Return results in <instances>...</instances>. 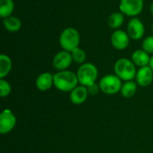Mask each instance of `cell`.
<instances>
[{
  "label": "cell",
  "instance_id": "cell-1",
  "mask_svg": "<svg viewBox=\"0 0 153 153\" xmlns=\"http://www.w3.org/2000/svg\"><path fill=\"white\" fill-rule=\"evenodd\" d=\"M77 74L72 71H59L54 74V86L63 92H71L78 86Z\"/></svg>",
  "mask_w": 153,
  "mask_h": 153
},
{
  "label": "cell",
  "instance_id": "cell-2",
  "mask_svg": "<svg viewBox=\"0 0 153 153\" xmlns=\"http://www.w3.org/2000/svg\"><path fill=\"white\" fill-rule=\"evenodd\" d=\"M81 36L79 31L73 27L65 28L59 36V44L63 50L72 52L75 48H79Z\"/></svg>",
  "mask_w": 153,
  "mask_h": 153
},
{
  "label": "cell",
  "instance_id": "cell-3",
  "mask_svg": "<svg viewBox=\"0 0 153 153\" xmlns=\"http://www.w3.org/2000/svg\"><path fill=\"white\" fill-rule=\"evenodd\" d=\"M114 71L117 76L121 80L129 82L136 77V65L128 58H119L114 65Z\"/></svg>",
  "mask_w": 153,
  "mask_h": 153
},
{
  "label": "cell",
  "instance_id": "cell-4",
  "mask_svg": "<svg viewBox=\"0 0 153 153\" xmlns=\"http://www.w3.org/2000/svg\"><path fill=\"white\" fill-rule=\"evenodd\" d=\"M76 74L79 83L82 86L88 87L96 82L99 73L95 65L91 63H84L81 65Z\"/></svg>",
  "mask_w": 153,
  "mask_h": 153
},
{
  "label": "cell",
  "instance_id": "cell-5",
  "mask_svg": "<svg viewBox=\"0 0 153 153\" xmlns=\"http://www.w3.org/2000/svg\"><path fill=\"white\" fill-rule=\"evenodd\" d=\"M122 80L116 74H108L101 78L100 82V91L108 95H113L121 91L122 88Z\"/></svg>",
  "mask_w": 153,
  "mask_h": 153
},
{
  "label": "cell",
  "instance_id": "cell-6",
  "mask_svg": "<svg viewBox=\"0 0 153 153\" xmlns=\"http://www.w3.org/2000/svg\"><path fill=\"white\" fill-rule=\"evenodd\" d=\"M143 0H120L119 10L125 15L134 18L143 12Z\"/></svg>",
  "mask_w": 153,
  "mask_h": 153
},
{
  "label": "cell",
  "instance_id": "cell-7",
  "mask_svg": "<svg viewBox=\"0 0 153 153\" xmlns=\"http://www.w3.org/2000/svg\"><path fill=\"white\" fill-rule=\"evenodd\" d=\"M126 32L128 33L130 39L134 40H139L143 39V37L144 36L145 33L144 24L139 18L134 17L127 23Z\"/></svg>",
  "mask_w": 153,
  "mask_h": 153
},
{
  "label": "cell",
  "instance_id": "cell-8",
  "mask_svg": "<svg viewBox=\"0 0 153 153\" xmlns=\"http://www.w3.org/2000/svg\"><path fill=\"white\" fill-rule=\"evenodd\" d=\"M16 126V117L10 109H4L0 114V133L6 134Z\"/></svg>",
  "mask_w": 153,
  "mask_h": 153
},
{
  "label": "cell",
  "instance_id": "cell-9",
  "mask_svg": "<svg viewBox=\"0 0 153 153\" xmlns=\"http://www.w3.org/2000/svg\"><path fill=\"white\" fill-rule=\"evenodd\" d=\"M111 45L117 50L126 49L130 43V37L128 33L123 30H116L110 38Z\"/></svg>",
  "mask_w": 153,
  "mask_h": 153
},
{
  "label": "cell",
  "instance_id": "cell-10",
  "mask_svg": "<svg viewBox=\"0 0 153 153\" xmlns=\"http://www.w3.org/2000/svg\"><path fill=\"white\" fill-rule=\"evenodd\" d=\"M73 58L71 52L62 50L56 53L53 58V66L58 71H65L72 65Z\"/></svg>",
  "mask_w": 153,
  "mask_h": 153
},
{
  "label": "cell",
  "instance_id": "cell-11",
  "mask_svg": "<svg viewBox=\"0 0 153 153\" xmlns=\"http://www.w3.org/2000/svg\"><path fill=\"white\" fill-rule=\"evenodd\" d=\"M136 82L142 87L149 86L153 81V71L150 65L140 67L136 74Z\"/></svg>",
  "mask_w": 153,
  "mask_h": 153
},
{
  "label": "cell",
  "instance_id": "cell-12",
  "mask_svg": "<svg viewBox=\"0 0 153 153\" xmlns=\"http://www.w3.org/2000/svg\"><path fill=\"white\" fill-rule=\"evenodd\" d=\"M54 85V75L48 72L40 74L36 79V86L41 91H48Z\"/></svg>",
  "mask_w": 153,
  "mask_h": 153
},
{
  "label": "cell",
  "instance_id": "cell-13",
  "mask_svg": "<svg viewBox=\"0 0 153 153\" xmlns=\"http://www.w3.org/2000/svg\"><path fill=\"white\" fill-rule=\"evenodd\" d=\"M89 92L87 87L85 86H77L70 92V100L74 105L82 104L88 98Z\"/></svg>",
  "mask_w": 153,
  "mask_h": 153
},
{
  "label": "cell",
  "instance_id": "cell-14",
  "mask_svg": "<svg viewBox=\"0 0 153 153\" xmlns=\"http://www.w3.org/2000/svg\"><path fill=\"white\" fill-rule=\"evenodd\" d=\"M132 61L136 66L143 67L150 65L151 56L143 49H137L132 54Z\"/></svg>",
  "mask_w": 153,
  "mask_h": 153
},
{
  "label": "cell",
  "instance_id": "cell-15",
  "mask_svg": "<svg viewBox=\"0 0 153 153\" xmlns=\"http://www.w3.org/2000/svg\"><path fill=\"white\" fill-rule=\"evenodd\" d=\"M3 25L4 29L10 32H16L22 28V21L15 16H9L3 19Z\"/></svg>",
  "mask_w": 153,
  "mask_h": 153
},
{
  "label": "cell",
  "instance_id": "cell-16",
  "mask_svg": "<svg viewBox=\"0 0 153 153\" xmlns=\"http://www.w3.org/2000/svg\"><path fill=\"white\" fill-rule=\"evenodd\" d=\"M125 21V14L119 12L112 13L108 18V25L113 30H119Z\"/></svg>",
  "mask_w": 153,
  "mask_h": 153
},
{
  "label": "cell",
  "instance_id": "cell-17",
  "mask_svg": "<svg viewBox=\"0 0 153 153\" xmlns=\"http://www.w3.org/2000/svg\"><path fill=\"white\" fill-rule=\"evenodd\" d=\"M12 69V60L4 54L0 56V79H4L9 74Z\"/></svg>",
  "mask_w": 153,
  "mask_h": 153
},
{
  "label": "cell",
  "instance_id": "cell-18",
  "mask_svg": "<svg viewBox=\"0 0 153 153\" xmlns=\"http://www.w3.org/2000/svg\"><path fill=\"white\" fill-rule=\"evenodd\" d=\"M14 11L13 0H0V17L4 19L13 14Z\"/></svg>",
  "mask_w": 153,
  "mask_h": 153
},
{
  "label": "cell",
  "instance_id": "cell-19",
  "mask_svg": "<svg viewBox=\"0 0 153 153\" xmlns=\"http://www.w3.org/2000/svg\"><path fill=\"white\" fill-rule=\"evenodd\" d=\"M137 91V84L134 81L126 82L121 88V94L125 98H132Z\"/></svg>",
  "mask_w": 153,
  "mask_h": 153
},
{
  "label": "cell",
  "instance_id": "cell-20",
  "mask_svg": "<svg viewBox=\"0 0 153 153\" xmlns=\"http://www.w3.org/2000/svg\"><path fill=\"white\" fill-rule=\"evenodd\" d=\"M71 55H72V58H73V61L76 64H80V65H82L85 63L86 61V58H87V55H86V52L80 48H75L74 50H73L71 52Z\"/></svg>",
  "mask_w": 153,
  "mask_h": 153
},
{
  "label": "cell",
  "instance_id": "cell-21",
  "mask_svg": "<svg viewBox=\"0 0 153 153\" xmlns=\"http://www.w3.org/2000/svg\"><path fill=\"white\" fill-rule=\"evenodd\" d=\"M142 49L148 54H153V35L146 37L142 43Z\"/></svg>",
  "mask_w": 153,
  "mask_h": 153
},
{
  "label": "cell",
  "instance_id": "cell-22",
  "mask_svg": "<svg viewBox=\"0 0 153 153\" xmlns=\"http://www.w3.org/2000/svg\"><path fill=\"white\" fill-rule=\"evenodd\" d=\"M11 85L10 83L4 80V79H0V95L2 98L7 97L10 93H11Z\"/></svg>",
  "mask_w": 153,
  "mask_h": 153
},
{
  "label": "cell",
  "instance_id": "cell-23",
  "mask_svg": "<svg viewBox=\"0 0 153 153\" xmlns=\"http://www.w3.org/2000/svg\"><path fill=\"white\" fill-rule=\"evenodd\" d=\"M87 90H88L89 94L95 96V95H97V94L99 93V91H100V84H97V83L95 82V83H93V84L88 86V87H87Z\"/></svg>",
  "mask_w": 153,
  "mask_h": 153
},
{
  "label": "cell",
  "instance_id": "cell-24",
  "mask_svg": "<svg viewBox=\"0 0 153 153\" xmlns=\"http://www.w3.org/2000/svg\"><path fill=\"white\" fill-rule=\"evenodd\" d=\"M150 67L152 69V71H153V55H152V56H151V61H150Z\"/></svg>",
  "mask_w": 153,
  "mask_h": 153
},
{
  "label": "cell",
  "instance_id": "cell-25",
  "mask_svg": "<svg viewBox=\"0 0 153 153\" xmlns=\"http://www.w3.org/2000/svg\"><path fill=\"white\" fill-rule=\"evenodd\" d=\"M151 13H152V14L153 16V2L152 3V4H151Z\"/></svg>",
  "mask_w": 153,
  "mask_h": 153
},
{
  "label": "cell",
  "instance_id": "cell-26",
  "mask_svg": "<svg viewBox=\"0 0 153 153\" xmlns=\"http://www.w3.org/2000/svg\"><path fill=\"white\" fill-rule=\"evenodd\" d=\"M152 33H153V24H152Z\"/></svg>",
  "mask_w": 153,
  "mask_h": 153
}]
</instances>
